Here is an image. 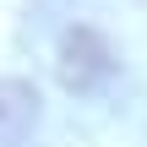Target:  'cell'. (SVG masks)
Returning <instances> with one entry per match:
<instances>
[{"mask_svg": "<svg viewBox=\"0 0 147 147\" xmlns=\"http://www.w3.org/2000/svg\"><path fill=\"white\" fill-rule=\"evenodd\" d=\"M38 131V93L22 76H0V147H27Z\"/></svg>", "mask_w": 147, "mask_h": 147, "instance_id": "1", "label": "cell"}, {"mask_svg": "<svg viewBox=\"0 0 147 147\" xmlns=\"http://www.w3.org/2000/svg\"><path fill=\"white\" fill-rule=\"evenodd\" d=\"M60 76H65V87H76V93L98 87V82L109 76V49H104V38L87 33V27L71 33L65 49H60Z\"/></svg>", "mask_w": 147, "mask_h": 147, "instance_id": "2", "label": "cell"}]
</instances>
